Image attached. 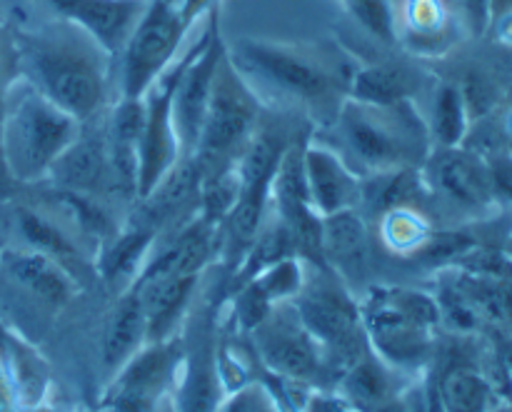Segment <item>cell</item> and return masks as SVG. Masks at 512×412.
Returning <instances> with one entry per match:
<instances>
[{
    "mask_svg": "<svg viewBox=\"0 0 512 412\" xmlns=\"http://www.w3.org/2000/svg\"><path fill=\"white\" fill-rule=\"evenodd\" d=\"M13 45L23 83L78 123L98 113L108 90L105 55H110L98 40L70 23L68 28L20 33Z\"/></svg>",
    "mask_w": 512,
    "mask_h": 412,
    "instance_id": "obj_1",
    "label": "cell"
},
{
    "mask_svg": "<svg viewBox=\"0 0 512 412\" xmlns=\"http://www.w3.org/2000/svg\"><path fill=\"white\" fill-rule=\"evenodd\" d=\"M335 130L350 158L375 175L418 168L430 155V130L413 100L388 108L345 100L335 115Z\"/></svg>",
    "mask_w": 512,
    "mask_h": 412,
    "instance_id": "obj_2",
    "label": "cell"
},
{
    "mask_svg": "<svg viewBox=\"0 0 512 412\" xmlns=\"http://www.w3.org/2000/svg\"><path fill=\"white\" fill-rule=\"evenodd\" d=\"M78 133V120L28 83L15 95H3L0 148L13 183H35L45 178Z\"/></svg>",
    "mask_w": 512,
    "mask_h": 412,
    "instance_id": "obj_3",
    "label": "cell"
},
{
    "mask_svg": "<svg viewBox=\"0 0 512 412\" xmlns=\"http://www.w3.org/2000/svg\"><path fill=\"white\" fill-rule=\"evenodd\" d=\"M228 55L235 68L258 75L290 98H298L300 103L318 105L320 110L330 108L338 115L348 98V65L315 58L305 48L243 38L233 50H228Z\"/></svg>",
    "mask_w": 512,
    "mask_h": 412,
    "instance_id": "obj_4",
    "label": "cell"
},
{
    "mask_svg": "<svg viewBox=\"0 0 512 412\" xmlns=\"http://www.w3.org/2000/svg\"><path fill=\"white\" fill-rule=\"evenodd\" d=\"M255 125H258V100L248 83L240 78V70L230 60L228 45H225L213 80V93H210L198 148L193 153L203 168V175L228 165L233 150L248 143Z\"/></svg>",
    "mask_w": 512,
    "mask_h": 412,
    "instance_id": "obj_5",
    "label": "cell"
},
{
    "mask_svg": "<svg viewBox=\"0 0 512 412\" xmlns=\"http://www.w3.org/2000/svg\"><path fill=\"white\" fill-rule=\"evenodd\" d=\"M295 138H288L280 125H263L255 128L250 140L245 143L243 160L238 165L240 175V193L238 203L230 210L225 218V228H228V245L233 253L250 248L260 230V220L265 215V205L270 200V185H273V175L278 170L280 158H283L285 148L293 143Z\"/></svg>",
    "mask_w": 512,
    "mask_h": 412,
    "instance_id": "obj_6",
    "label": "cell"
},
{
    "mask_svg": "<svg viewBox=\"0 0 512 412\" xmlns=\"http://www.w3.org/2000/svg\"><path fill=\"white\" fill-rule=\"evenodd\" d=\"M190 25L180 5L170 0H148L133 33L123 45V98H143L150 85L175 60L178 45Z\"/></svg>",
    "mask_w": 512,
    "mask_h": 412,
    "instance_id": "obj_7",
    "label": "cell"
},
{
    "mask_svg": "<svg viewBox=\"0 0 512 412\" xmlns=\"http://www.w3.org/2000/svg\"><path fill=\"white\" fill-rule=\"evenodd\" d=\"M225 53L223 35H220L218 8L210 13V23L205 28L198 45L188 50L180 60L178 85L173 93V128L178 138L180 155L188 158L198 148L200 130H203L205 113H208L210 93H213V80L218 73L220 58Z\"/></svg>",
    "mask_w": 512,
    "mask_h": 412,
    "instance_id": "obj_8",
    "label": "cell"
},
{
    "mask_svg": "<svg viewBox=\"0 0 512 412\" xmlns=\"http://www.w3.org/2000/svg\"><path fill=\"white\" fill-rule=\"evenodd\" d=\"M180 60L170 63L168 70L155 80L143 95L145 125L140 138L138 165V198H148L155 185L175 168L180 155L178 138L173 128V93L178 85Z\"/></svg>",
    "mask_w": 512,
    "mask_h": 412,
    "instance_id": "obj_9",
    "label": "cell"
},
{
    "mask_svg": "<svg viewBox=\"0 0 512 412\" xmlns=\"http://www.w3.org/2000/svg\"><path fill=\"white\" fill-rule=\"evenodd\" d=\"M428 180L435 193L465 210H483L498 198L490 165L465 148H438L428 155Z\"/></svg>",
    "mask_w": 512,
    "mask_h": 412,
    "instance_id": "obj_10",
    "label": "cell"
},
{
    "mask_svg": "<svg viewBox=\"0 0 512 412\" xmlns=\"http://www.w3.org/2000/svg\"><path fill=\"white\" fill-rule=\"evenodd\" d=\"M303 168L310 205L315 213L325 218V215L340 213V210L358 208V203L363 200V183L338 153L313 143V140H305Z\"/></svg>",
    "mask_w": 512,
    "mask_h": 412,
    "instance_id": "obj_11",
    "label": "cell"
},
{
    "mask_svg": "<svg viewBox=\"0 0 512 412\" xmlns=\"http://www.w3.org/2000/svg\"><path fill=\"white\" fill-rule=\"evenodd\" d=\"M68 23L83 28L110 55L120 53L145 10V0H45Z\"/></svg>",
    "mask_w": 512,
    "mask_h": 412,
    "instance_id": "obj_12",
    "label": "cell"
},
{
    "mask_svg": "<svg viewBox=\"0 0 512 412\" xmlns=\"http://www.w3.org/2000/svg\"><path fill=\"white\" fill-rule=\"evenodd\" d=\"M50 178L58 180L60 190L73 193H95L108 183L110 170L108 135L78 133V138L65 148V153L50 168Z\"/></svg>",
    "mask_w": 512,
    "mask_h": 412,
    "instance_id": "obj_13",
    "label": "cell"
},
{
    "mask_svg": "<svg viewBox=\"0 0 512 412\" xmlns=\"http://www.w3.org/2000/svg\"><path fill=\"white\" fill-rule=\"evenodd\" d=\"M420 83H423L420 75L408 65L380 60V63L360 65L350 73L348 98L355 103L388 108V105L413 100L420 90Z\"/></svg>",
    "mask_w": 512,
    "mask_h": 412,
    "instance_id": "obj_14",
    "label": "cell"
},
{
    "mask_svg": "<svg viewBox=\"0 0 512 412\" xmlns=\"http://www.w3.org/2000/svg\"><path fill=\"white\" fill-rule=\"evenodd\" d=\"M200 183H203V168H200L198 158L195 155L180 158L175 168L155 185L153 193L143 198L140 220H145V225L150 228L175 220L193 200H198Z\"/></svg>",
    "mask_w": 512,
    "mask_h": 412,
    "instance_id": "obj_15",
    "label": "cell"
},
{
    "mask_svg": "<svg viewBox=\"0 0 512 412\" xmlns=\"http://www.w3.org/2000/svg\"><path fill=\"white\" fill-rule=\"evenodd\" d=\"M300 313H303V320L308 323V328L323 340L333 343L335 348L358 340V328H355L358 318H355V310L338 290L320 288L315 293H310L303 300V305H300Z\"/></svg>",
    "mask_w": 512,
    "mask_h": 412,
    "instance_id": "obj_16",
    "label": "cell"
},
{
    "mask_svg": "<svg viewBox=\"0 0 512 412\" xmlns=\"http://www.w3.org/2000/svg\"><path fill=\"white\" fill-rule=\"evenodd\" d=\"M195 285V275L183 273H163L143 280V305L145 328L150 335H163L173 325L175 315L180 313L183 303L188 300L190 290Z\"/></svg>",
    "mask_w": 512,
    "mask_h": 412,
    "instance_id": "obj_17",
    "label": "cell"
},
{
    "mask_svg": "<svg viewBox=\"0 0 512 412\" xmlns=\"http://www.w3.org/2000/svg\"><path fill=\"white\" fill-rule=\"evenodd\" d=\"M170 353L165 348H155L140 355L120 380L115 390V405L120 412H150L155 395L168 375Z\"/></svg>",
    "mask_w": 512,
    "mask_h": 412,
    "instance_id": "obj_18",
    "label": "cell"
},
{
    "mask_svg": "<svg viewBox=\"0 0 512 412\" xmlns=\"http://www.w3.org/2000/svg\"><path fill=\"white\" fill-rule=\"evenodd\" d=\"M323 255L350 273L363 268L368 258V233H365L363 218L355 210L325 215Z\"/></svg>",
    "mask_w": 512,
    "mask_h": 412,
    "instance_id": "obj_19",
    "label": "cell"
},
{
    "mask_svg": "<svg viewBox=\"0 0 512 412\" xmlns=\"http://www.w3.org/2000/svg\"><path fill=\"white\" fill-rule=\"evenodd\" d=\"M263 353L270 368L290 375V378H313L315 370H318L313 348H310L303 335H295L293 330H275V333L265 335Z\"/></svg>",
    "mask_w": 512,
    "mask_h": 412,
    "instance_id": "obj_20",
    "label": "cell"
},
{
    "mask_svg": "<svg viewBox=\"0 0 512 412\" xmlns=\"http://www.w3.org/2000/svg\"><path fill=\"white\" fill-rule=\"evenodd\" d=\"M8 270L15 275V280H20L23 285H28L40 300L45 303H63L68 298V283H65L63 275L58 273L53 263H50L48 255L43 253H13L8 255Z\"/></svg>",
    "mask_w": 512,
    "mask_h": 412,
    "instance_id": "obj_21",
    "label": "cell"
},
{
    "mask_svg": "<svg viewBox=\"0 0 512 412\" xmlns=\"http://www.w3.org/2000/svg\"><path fill=\"white\" fill-rule=\"evenodd\" d=\"M468 120L470 115L458 85H440L433 105V138L438 140V148H458L468 133Z\"/></svg>",
    "mask_w": 512,
    "mask_h": 412,
    "instance_id": "obj_22",
    "label": "cell"
},
{
    "mask_svg": "<svg viewBox=\"0 0 512 412\" xmlns=\"http://www.w3.org/2000/svg\"><path fill=\"white\" fill-rule=\"evenodd\" d=\"M15 223H18L20 235H23L38 253L60 260V263L78 258L75 245L70 243V240L65 238L63 230L55 223H50L45 215L35 213V210L30 208H18L15 210Z\"/></svg>",
    "mask_w": 512,
    "mask_h": 412,
    "instance_id": "obj_23",
    "label": "cell"
},
{
    "mask_svg": "<svg viewBox=\"0 0 512 412\" xmlns=\"http://www.w3.org/2000/svg\"><path fill=\"white\" fill-rule=\"evenodd\" d=\"M440 400L450 412H485L488 383L470 368H453L440 380Z\"/></svg>",
    "mask_w": 512,
    "mask_h": 412,
    "instance_id": "obj_24",
    "label": "cell"
},
{
    "mask_svg": "<svg viewBox=\"0 0 512 412\" xmlns=\"http://www.w3.org/2000/svg\"><path fill=\"white\" fill-rule=\"evenodd\" d=\"M145 330V315L140 298H128L118 308V313L113 315V323H110L108 335H105V363L113 368L118 365L125 355H130V350L135 348L138 338Z\"/></svg>",
    "mask_w": 512,
    "mask_h": 412,
    "instance_id": "obj_25",
    "label": "cell"
},
{
    "mask_svg": "<svg viewBox=\"0 0 512 412\" xmlns=\"http://www.w3.org/2000/svg\"><path fill=\"white\" fill-rule=\"evenodd\" d=\"M150 235H153V228L150 225H138V228H130L120 235L113 243V248L108 250L103 260V270L110 280L120 278V275H128L130 270L135 268V263L140 260L143 250L148 248Z\"/></svg>",
    "mask_w": 512,
    "mask_h": 412,
    "instance_id": "obj_26",
    "label": "cell"
},
{
    "mask_svg": "<svg viewBox=\"0 0 512 412\" xmlns=\"http://www.w3.org/2000/svg\"><path fill=\"white\" fill-rule=\"evenodd\" d=\"M345 390L350 398L363 408H380L388 400V380L375 365L358 360L353 368L345 373Z\"/></svg>",
    "mask_w": 512,
    "mask_h": 412,
    "instance_id": "obj_27",
    "label": "cell"
},
{
    "mask_svg": "<svg viewBox=\"0 0 512 412\" xmlns=\"http://www.w3.org/2000/svg\"><path fill=\"white\" fill-rule=\"evenodd\" d=\"M365 30L383 43H395V20L388 0H340Z\"/></svg>",
    "mask_w": 512,
    "mask_h": 412,
    "instance_id": "obj_28",
    "label": "cell"
},
{
    "mask_svg": "<svg viewBox=\"0 0 512 412\" xmlns=\"http://www.w3.org/2000/svg\"><path fill=\"white\" fill-rule=\"evenodd\" d=\"M183 412H213L215 408V385L213 373L205 365H198L190 375L183 390Z\"/></svg>",
    "mask_w": 512,
    "mask_h": 412,
    "instance_id": "obj_29",
    "label": "cell"
},
{
    "mask_svg": "<svg viewBox=\"0 0 512 412\" xmlns=\"http://www.w3.org/2000/svg\"><path fill=\"white\" fill-rule=\"evenodd\" d=\"M300 270L298 263L290 258L278 260L270 268H265V275L258 280V288L263 290L268 298H278V295H288L298 288Z\"/></svg>",
    "mask_w": 512,
    "mask_h": 412,
    "instance_id": "obj_30",
    "label": "cell"
},
{
    "mask_svg": "<svg viewBox=\"0 0 512 412\" xmlns=\"http://www.w3.org/2000/svg\"><path fill=\"white\" fill-rule=\"evenodd\" d=\"M268 300L270 298L258 288V283L245 288V293L240 295V305H238L240 320L245 323V328H253V325L263 323L265 315H268Z\"/></svg>",
    "mask_w": 512,
    "mask_h": 412,
    "instance_id": "obj_31",
    "label": "cell"
},
{
    "mask_svg": "<svg viewBox=\"0 0 512 412\" xmlns=\"http://www.w3.org/2000/svg\"><path fill=\"white\" fill-rule=\"evenodd\" d=\"M488 165H490V175H493L495 193L505 195V198L512 200V153L493 155Z\"/></svg>",
    "mask_w": 512,
    "mask_h": 412,
    "instance_id": "obj_32",
    "label": "cell"
},
{
    "mask_svg": "<svg viewBox=\"0 0 512 412\" xmlns=\"http://www.w3.org/2000/svg\"><path fill=\"white\" fill-rule=\"evenodd\" d=\"M465 15L473 28L475 35H483L490 28V13H488V0H463Z\"/></svg>",
    "mask_w": 512,
    "mask_h": 412,
    "instance_id": "obj_33",
    "label": "cell"
},
{
    "mask_svg": "<svg viewBox=\"0 0 512 412\" xmlns=\"http://www.w3.org/2000/svg\"><path fill=\"white\" fill-rule=\"evenodd\" d=\"M225 412H273V408L268 405V400L263 398L255 390H245L240 393L238 398H233V403L225 408Z\"/></svg>",
    "mask_w": 512,
    "mask_h": 412,
    "instance_id": "obj_34",
    "label": "cell"
},
{
    "mask_svg": "<svg viewBox=\"0 0 512 412\" xmlns=\"http://www.w3.org/2000/svg\"><path fill=\"white\" fill-rule=\"evenodd\" d=\"M208 8H215V0H180V15H183V20L188 25L195 18H200Z\"/></svg>",
    "mask_w": 512,
    "mask_h": 412,
    "instance_id": "obj_35",
    "label": "cell"
},
{
    "mask_svg": "<svg viewBox=\"0 0 512 412\" xmlns=\"http://www.w3.org/2000/svg\"><path fill=\"white\" fill-rule=\"evenodd\" d=\"M488 13L490 25L500 23V20L510 18L512 15V0H488Z\"/></svg>",
    "mask_w": 512,
    "mask_h": 412,
    "instance_id": "obj_36",
    "label": "cell"
},
{
    "mask_svg": "<svg viewBox=\"0 0 512 412\" xmlns=\"http://www.w3.org/2000/svg\"><path fill=\"white\" fill-rule=\"evenodd\" d=\"M13 185V178H10L8 168H5V160H3V148H0V195L8 193V188Z\"/></svg>",
    "mask_w": 512,
    "mask_h": 412,
    "instance_id": "obj_37",
    "label": "cell"
},
{
    "mask_svg": "<svg viewBox=\"0 0 512 412\" xmlns=\"http://www.w3.org/2000/svg\"><path fill=\"white\" fill-rule=\"evenodd\" d=\"M375 412H405V410L395 403H383L380 408H375Z\"/></svg>",
    "mask_w": 512,
    "mask_h": 412,
    "instance_id": "obj_38",
    "label": "cell"
},
{
    "mask_svg": "<svg viewBox=\"0 0 512 412\" xmlns=\"http://www.w3.org/2000/svg\"><path fill=\"white\" fill-rule=\"evenodd\" d=\"M0 105H3V93H0Z\"/></svg>",
    "mask_w": 512,
    "mask_h": 412,
    "instance_id": "obj_39",
    "label": "cell"
},
{
    "mask_svg": "<svg viewBox=\"0 0 512 412\" xmlns=\"http://www.w3.org/2000/svg\"><path fill=\"white\" fill-rule=\"evenodd\" d=\"M170 3H178L180 5V0H170Z\"/></svg>",
    "mask_w": 512,
    "mask_h": 412,
    "instance_id": "obj_40",
    "label": "cell"
}]
</instances>
